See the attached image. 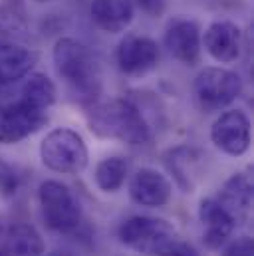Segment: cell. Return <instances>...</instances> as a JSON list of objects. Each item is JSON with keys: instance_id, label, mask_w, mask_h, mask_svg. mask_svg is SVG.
<instances>
[{"instance_id": "cell-1", "label": "cell", "mask_w": 254, "mask_h": 256, "mask_svg": "<svg viewBox=\"0 0 254 256\" xmlns=\"http://www.w3.org/2000/svg\"><path fill=\"white\" fill-rule=\"evenodd\" d=\"M52 60L56 74L62 78L70 92L82 104H94L102 90V78L90 48L72 36H62L54 44Z\"/></svg>"}, {"instance_id": "cell-2", "label": "cell", "mask_w": 254, "mask_h": 256, "mask_svg": "<svg viewBox=\"0 0 254 256\" xmlns=\"http://www.w3.org/2000/svg\"><path fill=\"white\" fill-rule=\"evenodd\" d=\"M88 124L102 139H118L127 145H147L151 141V128L145 116L126 98L94 104L88 112Z\"/></svg>"}, {"instance_id": "cell-3", "label": "cell", "mask_w": 254, "mask_h": 256, "mask_svg": "<svg viewBox=\"0 0 254 256\" xmlns=\"http://www.w3.org/2000/svg\"><path fill=\"white\" fill-rule=\"evenodd\" d=\"M42 163L60 175H78L90 163V151L84 137L70 128L52 129L40 143Z\"/></svg>"}, {"instance_id": "cell-4", "label": "cell", "mask_w": 254, "mask_h": 256, "mask_svg": "<svg viewBox=\"0 0 254 256\" xmlns=\"http://www.w3.org/2000/svg\"><path fill=\"white\" fill-rule=\"evenodd\" d=\"M118 236L127 248L147 256L161 254L171 242L177 240L175 226L169 220L145 214H135L126 218L120 224Z\"/></svg>"}, {"instance_id": "cell-5", "label": "cell", "mask_w": 254, "mask_h": 256, "mask_svg": "<svg viewBox=\"0 0 254 256\" xmlns=\"http://www.w3.org/2000/svg\"><path fill=\"white\" fill-rule=\"evenodd\" d=\"M38 200L42 218L48 228L62 234H70L76 232L82 224V206L78 202V196L62 181H44L38 189Z\"/></svg>"}, {"instance_id": "cell-6", "label": "cell", "mask_w": 254, "mask_h": 256, "mask_svg": "<svg viewBox=\"0 0 254 256\" xmlns=\"http://www.w3.org/2000/svg\"><path fill=\"white\" fill-rule=\"evenodd\" d=\"M48 124V112L18 96H0V143L14 145Z\"/></svg>"}, {"instance_id": "cell-7", "label": "cell", "mask_w": 254, "mask_h": 256, "mask_svg": "<svg viewBox=\"0 0 254 256\" xmlns=\"http://www.w3.org/2000/svg\"><path fill=\"white\" fill-rule=\"evenodd\" d=\"M192 92L202 112L206 114L222 112L240 96L242 80L232 70H226L220 66H208V68H202L194 78Z\"/></svg>"}, {"instance_id": "cell-8", "label": "cell", "mask_w": 254, "mask_h": 256, "mask_svg": "<svg viewBox=\"0 0 254 256\" xmlns=\"http://www.w3.org/2000/svg\"><path fill=\"white\" fill-rule=\"evenodd\" d=\"M159 58H161L159 44L153 38L137 32L126 34L116 50V64L120 72L133 78L145 76L151 70H155L159 64Z\"/></svg>"}, {"instance_id": "cell-9", "label": "cell", "mask_w": 254, "mask_h": 256, "mask_svg": "<svg viewBox=\"0 0 254 256\" xmlns=\"http://www.w3.org/2000/svg\"><path fill=\"white\" fill-rule=\"evenodd\" d=\"M212 145L230 157H240L250 149V120L242 110L222 112L210 128Z\"/></svg>"}, {"instance_id": "cell-10", "label": "cell", "mask_w": 254, "mask_h": 256, "mask_svg": "<svg viewBox=\"0 0 254 256\" xmlns=\"http://www.w3.org/2000/svg\"><path fill=\"white\" fill-rule=\"evenodd\" d=\"M163 44L167 52L181 64L196 66L200 62L202 42H200V26L187 16H175L167 22Z\"/></svg>"}, {"instance_id": "cell-11", "label": "cell", "mask_w": 254, "mask_h": 256, "mask_svg": "<svg viewBox=\"0 0 254 256\" xmlns=\"http://www.w3.org/2000/svg\"><path fill=\"white\" fill-rule=\"evenodd\" d=\"M202 48L218 64H232L242 54V30L232 20H214L200 34Z\"/></svg>"}, {"instance_id": "cell-12", "label": "cell", "mask_w": 254, "mask_h": 256, "mask_svg": "<svg viewBox=\"0 0 254 256\" xmlns=\"http://www.w3.org/2000/svg\"><path fill=\"white\" fill-rule=\"evenodd\" d=\"M173 187L171 181L151 167H141L135 171V175L129 181V196L139 206H165L171 200Z\"/></svg>"}, {"instance_id": "cell-13", "label": "cell", "mask_w": 254, "mask_h": 256, "mask_svg": "<svg viewBox=\"0 0 254 256\" xmlns=\"http://www.w3.org/2000/svg\"><path fill=\"white\" fill-rule=\"evenodd\" d=\"M198 220L202 224V242L210 250L220 248L236 228L234 218L214 196H206L200 200Z\"/></svg>"}, {"instance_id": "cell-14", "label": "cell", "mask_w": 254, "mask_h": 256, "mask_svg": "<svg viewBox=\"0 0 254 256\" xmlns=\"http://www.w3.org/2000/svg\"><path fill=\"white\" fill-rule=\"evenodd\" d=\"M234 218L236 224L246 222L252 212V179L248 173H234L230 175L218 194L214 196Z\"/></svg>"}, {"instance_id": "cell-15", "label": "cell", "mask_w": 254, "mask_h": 256, "mask_svg": "<svg viewBox=\"0 0 254 256\" xmlns=\"http://www.w3.org/2000/svg\"><path fill=\"white\" fill-rule=\"evenodd\" d=\"M92 22L106 34H122L133 22L135 6L131 0H92Z\"/></svg>"}, {"instance_id": "cell-16", "label": "cell", "mask_w": 254, "mask_h": 256, "mask_svg": "<svg viewBox=\"0 0 254 256\" xmlns=\"http://www.w3.org/2000/svg\"><path fill=\"white\" fill-rule=\"evenodd\" d=\"M44 240L40 232L26 222H16L0 232V256H42Z\"/></svg>"}, {"instance_id": "cell-17", "label": "cell", "mask_w": 254, "mask_h": 256, "mask_svg": "<svg viewBox=\"0 0 254 256\" xmlns=\"http://www.w3.org/2000/svg\"><path fill=\"white\" fill-rule=\"evenodd\" d=\"M38 58L40 54L36 50L14 40L0 42V76L8 84H14L32 72V68L38 64Z\"/></svg>"}, {"instance_id": "cell-18", "label": "cell", "mask_w": 254, "mask_h": 256, "mask_svg": "<svg viewBox=\"0 0 254 256\" xmlns=\"http://www.w3.org/2000/svg\"><path fill=\"white\" fill-rule=\"evenodd\" d=\"M165 165L173 173L177 185L185 192H192L194 189V179H196V165H198V155L194 149L189 147H175L169 149L165 155Z\"/></svg>"}, {"instance_id": "cell-19", "label": "cell", "mask_w": 254, "mask_h": 256, "mask_svg": "<svg viewBox=\"0 0 254 256\" xmlns=\"http://www.w3.org/2000/svg\"><path fill=\"white\" fill-rule=\"evenodd\" d=\"M18 94L24 100H28L32 106H36L40 110H46V112L56 104V96H58L54 82L42 72H30L24 78Z\"/></svg>"}, {"instance_id": "cell-20", "label": "cell", "mask_w": 254, "mask_h": 256, "mask_svg": "<svg viewBox=\"0 0 254 256\" xmlns=\"http://www.w3.org/2000/svg\"><path fill=\"white\" fill-rule=\"evenodd\" d=\"M127 175H129V163H127L126 157L112 155V157L102 159L96 165L94 181H96V185H98L100 191L116 192L124 187Z\"/></svg>"}, {"instance_id": "cell-21", "label": "cell", "mask_w": 254, "mask_h": 256, "mask_svg": "<svg viewBox=\"0 0 254 256\" xmlns=\"http://www.w3.org/2000/svg\"><path fill=\"white\" fill-rule=\"evenodd\" d=\"M20 187V179L16 171L0 157V194L2 196H14Z\"/></svg>"}, {"instance_id": "cell-22", "label": "cell", "mask_w": 254, "mask_h": 256, "mask_svg": "<svg viewBox=\"0 0 254 256\" xmlns=\"http://www.w3.org/2000/svg\"><path fill=\"white\" fill-rule=\"evenodd\" d=\"M220 256H254V244L250 236H238L226 248L222 250Z\"/></svg>"}, {"instance_id": "cell-23", "label": "cell", "mask_w": 254, "mask_h": 256, "mask_svg": "<svg viewBox=\"0 0 254 256\" xmlns=\"http://www.w3.org/2000/svg\"><path fill=\"white\" fill-rule=\"evenodd\" d=\"M133 6H137L143 14L151 16V18H157L165 12V0H131Z\"/></svg>"}, {"instance_id": "cell-24", "label": "cell", "mask_w": 254, "mask_h": 256, "mask_svg": "<svg viewBox=\"0 0 254 256\" xmlns=\"http://www.w3.org/2000/svg\"><path fill=\"white\" fill-rule=\"evenodd\" d=\"M159 256H200V254L196 252L194 246H190L187 242H181V240H175V242H171Z\"/></svg>"}, {"instance_id": "cell-25", "label": "cell", "mask_w": 254, "mask_h": 256, "mask_svg": "<svg viewBox=\"0 0 254 256\" xmlns=\"http://www.w3.org/2000/svg\"><path fill=\"white\" fill-rule=\"evenodd\" d=\"M6 40H14V36H12V30L0 24V42H6Z\"/></svg>"}, {"instance_id": "cell-26", "label": "cell", "mask_w": 254, "mask_h": 256, "mask_svg": "<svg viewBox=\"0 0 254 256\" xmlns=\"http://www.w3.org/2000/svg\"><path fill=\"white\" fill-rule=\"evenodd\" d=\"M8 86H10V84H8V82H6V80H4L2 76H0V96H4V94H6Z\"/></svg>"}, {"instance_id": "cell-27", "label": "cell", "mask_w": 254, "mask_h": 256, "mask_svg": "<svg viewBox=\"0 0 254 256\" xmlns=\"http://www.w3.org/2000/svg\"><path fill=\"white\" fill-rule=\"evenodd\" d=\"M46 256H74L70 250H52L50 254H46Z\"/></svg>"}, {"instance_id": "cell-28", "label": "cell", "mask_w": 254, "mask_h": 256, "mask_svg": "<svg viewBox=\"0 0 254 256\" xmlns=\"http://www.w3.org/2000/svg\"><path fill=\"white\" fill-rule=\"evenodd\" d=\"M34 2H38V4H46V2H56V0H34Z\"/></svg>"}]
</instances>
